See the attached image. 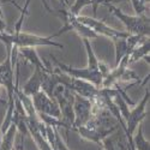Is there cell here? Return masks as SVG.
Returning <instances> with one entry per match:
<instances>
[{
  "label": "cell",
  "instance_id": "obj_1",
  "mask_svg": "<svg viewBox=\"0 0 150 150\" xmlns=\"http://www.w3.org/2000/svg\"><path fill=\"white\" fill-rule=\"evenodd\" d=\"M62 35V33L59 30L58 33L51 35V36H39V35H33L28 33H0V41L5 45H12L18 48L22 47H39V46H49V47H57V48H64V45L53 41L54 37Z\"/></svg>",
  "mask_w": 150,
  "mask_h": 150
},
{
  "label": "cell",
  "instance_id": "obj_2",
  "mask_svg": "<svg viewBox=\"0 0 150 150\" xmlns=\"http://www.w3.org/2000/svg\"><path fill=\"white\" fill-rule=\"evenodd\" d=\"M106 7L109 8V11L113 13L126 28V33L130 35H143L149 36L150 34V19L149 16L144 15H136V16H129L126 13L114 6L113 4H108Z\"/></svg>",
  "mask_w": 150,
  "mask_h": 150
},
{
  "label": "cell",
  "instance_id": "obj_3",
  "mask_svg": "<svg viewBox=\"0 0 150 150\" xmlns=\"http://www.w3.org/2000/svg\"><path fill=\"white\" fill-rule=\"evenodd\" d=\"M53 98L57 101L60 112H61V120L64 121L69 131L73 126L74 122V113H73V101H74V93L66 88L65 85L59 84L57 85V88L54 89L53 93Z\"/></svg>",
  "mask_w": 150,
  "mask_h": 150
},
{
  "label": "cell",
  "instance_id": "obj_4",
  "mask_svg": "<svg viewBox=\"0 0 150 150\" xmlns=\"http://www.w3.org/2000/svg\"><path fill=\"white\" fill-rule=\"evenodd\" d=\"M49 57L52 58V60L57 64V69L60 70L61 72H64L66 74L74 78H78V79H84L86 82H90L93 83L95 86L97 88H101V84L103 81V76L100 71H95L91 70L89 67H84V69H76V67H71L70 65H66L64 62L59 61L57 58H54V55L49 54Z\"/></svg>",
  "mask_w": 150,
  "mask_h": 150
},
{
  "label": "cell",
  "instance_id": "obj_5",
  "mask_svg": "<svg viewBox=\"0 0 150 150\" xmlns=\"http://www.w3.org/2000/svg\"><path fill=\"white\" fill-rule=\"evenodd\" d=\"M149 98H150V90H149V88H146L142 101L134 107V109H132L130 112L129 117L125 120V122H126V132H125V134L127 137L129 144H132V134L136 131L137 126H138L142 122V120L148 115V113L145 112V107L148 105Z\"/></svg>",
  "mask_w": 150,
  "mask_h": 150
},
{
  "label": "cell",
  "instance_id": "obj_6",
  "mask_svg": "<svg viewBox=\"0 0 150 150\" xmlns=\"http://www.w3.org/2000/svg\"><path fill=\"white\" fill-rule=\"evenodd\" d=\"M77 19L85 24L86 27H89L90 29H93L98 36H106L110 40H114V39H125L130 34L126 33V31H120V30H117L114 28H112L109 25L102 21H98L96 18H90V17H85V16H77Z\"/></svg>",
  "mask_w": 150,
  "mask_h": 150
},
{
  "label": "cell",
  "instance_id": "obj_7",
  "mask_svg": "<svg viewBox=\"0 0 150 150\" xmlns=\"http://www.w3.org/2000/svg\"><path fill=\"white\" fill-rule=\"evenodd\" d=\"M31 101H33L36 113H43V114L51 115L58 119L61 118V112H60V108L57 101L54 98H51L42 90L36 93L34 96H31Z\"/></svg>",
  "mask_w": 150,
  "mask_h": 150
},
{
  "label": "cell",
  "instance_id": "obj_8",
  "mask_svg": "<svg viewBox=\"0 0 150 150\" xmlns=\"http://www.w3.org/2000/svg\"><path fill=\"white\" fill-rule=\"evenodd\" d=\"M73 113H74V122H73L72 127H77V126L85 125L93 115V103H91V101L86 97H83V96L74 94Z\"/></svg>",
  "mask_w": 150,
  "mask_h": 150
},
{
  "label": "cell",
  "instance_id": "obj_9",
  "mask_svg": "<svg viewBox=\"0 0 150 150\" xmlns=\"http://www.w3.org/2000/svg\"><path fill=\"white\" fill-rule=\"evenodd\" d=\"M98 145H101V150H129L127 137L121 127H118L114 132L103 138Z\"/></svg>",
  "mask_w": 150,
  "mask_h": 150
},
{
  "label": "cell",
  "instance_id": "obj_10",
  "mask_svg": "<svg viewBox=\"0 0 150 150\" xmlns=\"http://www.w3.org/2000/svg\"><path fill=\"white\" fill-rule=\"evenodd\" d=\"M115 130H113V129L112 130H103V129H98V127H90V126H86V125H82V126L72 127L70 131H74V132L79 133L83 138L88 139L90 142H94L96 144H100L103 138H106L107 136H109Z\"/></svg>",
  "mask_w": 150,
  "mask_h": 150
},
{
  "label": "cell",
  "instance_id": "obj_11",
  "mask_svg": "<svg viewBox=\"0 0 150 150\" xmlns=\"http://www.w3.org/2000/svg\"><path fill=\"white\" fill-rule=\"evenodd\" d=\"M18 54H21L23 57V59L25 60L27 62L31 64L35 69H40L42 71H46L49 69L48 62L46 61V64H43L41 58L37 55V52L35 47H22L18 48Z\"/></svg>",
  "mask_w": 150,
  "mask_h": 150
},
{
  "label": "cell",
  "instance_id": "obj_12",
  "mask_svg": "<svg viewBox=\"0 0 150 150\" xmlns=\"http://www.w3.org/2000/svg\"><path fill=\"white\" fill-rule=\"evenodd\" d=\"M41 82H42V70L35 69L33 76L27 81V83L22 86V93L25 94L27 96L31 97L36 93L41 90Z\"/></svg>",
  "mask_w": 150,
  "mask_h": 150
},
{
  "label": "cell",
  "instance_id": "obj_13",
  "mask_svg": "<svg viewBox=\"0 0 150 150\" xmlns=\"http://www.w3.org/2000/svg\"><path fill=\"white\" fill-rule=\"evenodd\" d=\"M149 52H150V41L148 37L146 40H144L138 46H136L131 51L129 55V64H133V62L141 59H145V61L149 64Z\"/></svg>",
  "mask_w": 150,
  "mask_h": 150
},
{
  "label": "cell",
  "instance_id": "obj_14",
  "mask_svg": "<svg viewBox=\"0 0 150 150\" xmlns=\"http://www.w3.org/2000/svg\"><path fill=\"white\" fill-rule=\"evenodd\" d=\"M16 125L12 122L6 132L1 136V142H0V150H13L15 137H16Z\"/></svg>",
  "mask_w": 150,
  "mask_h": 150
},
{
  "label": "cell",
  "instance_id": "obj_15",
  "mask_svg": "<svg viewBox=\"0 0 150 150\" xmlns=\"http://www.w3.org/2000/svg\"><path fill=\"white\" fill-rule=\"evenodd\" d=\"M127 37L125 39H114L112 40L114 43V47H115V66L120 62V60L126 55V54H130L129 52V46H127V41H126Z\"/></svg>",
  "mask_w": 150,
  "mask_h": 150
},
{
  "label": "cell",
  "instance_id": "obj_16",
  "mask_svg": "<svg viewBox=\"0 0 150 150\" xmlns=\"http://www.w3.org/2000/svg\"><path fill=\"white\" fill-rule=\"evenodd\" d=\"M138 132L134 137H132V144L136 150H150V143L144 138L143 134V125L139 124L138 126Z\"/></svg>",
  "mask_w": 150,
  "mask_h": 150
},
{
  "label": "cell",
  "instance_id": "obj_17",
  "mask_svg": "<svg viewBox=\"0 0 150 150\" xmlns=\"http://www.w3.org/2000/svg\"><path fill=\"white\" fill-rule=\"evenodd\" d=\"M83 43L85 46V51H86V55H88V66L91 70H95V71H98V65H100V60L98 58L96 57L94 49L90 45V41L89 40H83Z\"/></svg>",
  "mask_w": 150,
  "mask_h": 150
},
{
  "label": "cell",
  "instance_id": "obj_18",
  "mask_svg": "<svg viewBox=\"0 0 150 150\" xmlns=\"http://www.w3.org/2000/svg\"><path fill=\"white\" fill-rule=\"evenodd\" d=\"M118 1H131L136 15H144L146 11V5L149 4V0H108V3H118Z\"/></svg>",
  "mask_w": 150,
  "mask_h": 150
},
{
  "label": "cell",
  "instance_id": "obj_19",
  "mask_svg": "<svg viewBox=\"0 0 150 150\" xmlns=\"http://www.w3.org/2000/svg\"><path fill=\"white\" fill-rule=\"evenodd\" d=\"M88 5H91V0H74L73 5H71V7L67 10V12L71 16L77 17V16H79L81 11Z\"/></svg>",
  "mask_w": 150,
  "mask_h": 150
},
{
  "label": "cell",
  "instance_id": "obj_20",
  "mask_svg": "<svg viewBox=\"0 0 150 150\" xmlns=\"http://www.w3.org/2000/svg\"><path fill=\"white\" fill-rule=\"evenodd\" d=\"M29 5H30V0H27L23 7L18 6V10L21 11V16H19V18H18V21H17V23H16V25H15V33L22 31L23 22H24V19H25V17H27L28 13H29V10H28V8H29Z\"/></svg>",
  "mask_w": 150,
  "mask_h": 150
},
{
  "label": "cell",
  "instance_id": "obj_21",
  "mask_svg": "<svg viewBox=\"0 0 150 150\" xmlns=\"http://www.w3.org/2000/svg\"><path fill=\"white\" fill-rule=\"evenodd\" d=\"M53 129H54V143L52 144V148H55L57 150H70L66 146V144L62 142L61 137L58 132V127H53Z\"/></svg>",
  "mask_w": 150,
  "mask_h": 150
},
{
  "label": "cell",
  "instance_id": "obj_22",
  "mask_svg": "<svg viewBox=\"0 0 150 150\" xmlns=\"http://www.w3.org/2000/svg\"><path fill=\"white\" fill-rule=\"evenodd\" d=\"M109 3L108 0H91V5H93V13H94V18L97 16V8L100 5L107 6Z\"/></svg>",
  "mask_w": 150,
  "mask_h": 150
},
{
  "label": "cell",
  "instance_id": "obj_23",
  "mask_svg": "<svg viewBox=\"0 0 150 150\" xmlns=\"http://www.w3.org/2000/svg\"><path fill=\"white\" fill-rule=\"evenodd\" d=\"M6 30V23L4 19V16L0 15V33H4Z\"/></svg>",
  "mask_w": 150,
  "mask_h": 150
},
{
  "label": "cell",
  "instance_id": "obj_24",
  "mask_svg": "<svg viewBox=\"0 0 150 150\" xmlns=\"http://www.w3.org/2000/svg\"><path fill=\"white\" fill-rule=\"evenodd\" d=\"M0 1H1V3H7V4H11V5L16 6L17 8H18V6H19L17 3H15V1H13V0H0Z\"/></svg>",
  "mask_w": 150,
  "mask_h": 150
},
{
  "label": "cell",
  "instance_id": "obj_25",
  "mask_svg": "<svg viewBox=\"0 0 150 150\" xmlns=\"http://www.w3.org/2000/svg\"><path fill=\"white\" fill-rule=\"evenodd\" d=\"M4 3H1V1H0V15H1V16H4L3 15V11H1V5H3Z\"/></svg>",
  "mask_w": 150,
  "mask_h": 150
},
{
  "label": "cell",
  "instance_id": "obj_26",
  "mask_svg": "<svg viewBox=\"0 0 150 150\" xmlns=\"http://www.w3.org/2000/svg\"><path fill=\"white\" fill-rule=\"evenodd\" d=\"M18 150H23V148H22V146H19V148H18Z\"/></svg>",
  "mask_w": 150,
  "mask_h": 150
},
{
  "label": "cell",
  "instance_id": "obj_27",
  "mask_svg": "<svg viewBox=\"0 0 150 150\" xmlns=\"http://www.w3.org/2000/svg\"><path fill=\"white\" fill-rule=\"evenodd\" d=\"M0 142H1V134H0Z\"/></svg>",
  "mask_w": 150,
  "mask_h": 150
}]
</instances>
